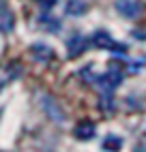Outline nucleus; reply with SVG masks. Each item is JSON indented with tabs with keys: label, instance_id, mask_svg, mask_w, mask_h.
Listing matches in <instances>:
<instances>
[{
	"label": "nucleus",
	"instance_id": "obj_1",
	"mask_svg": "<svg viewBox=\"0 0 146 152\" xmlns=\"http://www.w3.org/2000/svg\"><path fill=\"white\" fill-rule=\"evenodd\" d=\"M116 11L122 17H135V15H140V4L135 2V0H118Z\"/></svg>",
	"mask_w": 146,
	"mask_h": 152
},
{
	"label": "nucleus",
	"instance_id": "obj_2",
	"mask_svg": "<svg viewBox=\"0 0 146 152\" xmlns=\"http://www.w3.org/2000/svg\"><path fill=\"white\" fill-rule=\"evenodd\" d=\"M120 79H122V77L116 73V71H112V73H105V75L99 77V84L105 88V90H114V88L120 84Z\"/></svg>",
	"mask_w": 146,
	"mask_h": 152
},
{
	"label": "nucleus",
	"instance_id": "obj_3",
	"mask_svg": "<svg viewBox=\"0 0 146 152\" xmlns=\"http://www.w3.org/2000/svg\"><path fill=\"white\" fill-rule=\"evenodd\" d=\"M92 135H95V124L84 122V124L75 126V137H77V139H90Z\"/></svg>",
	"mask_w": 146,
	"mask_h": 152
},
{
	"label": "nucleus",
	"instance_id": "obj_4",
	"mask_svg": "<svg viewBox=\"0 0 146 152\" xmlns=\"http://www.w3.org/2000/svg\"><path fill=\"white\" fill-rule=\"evenodd\" d=\"M43 105L47 107L45 111H47V114H49L52 118H54V120H60V122H62V120H65V116H62V114H60V111H58V114H56V111H54L56 107H54V105H52V101H49V99H43Z\"/></svg>",
	"mask_w": 146,
	"mask_h": 152
},
{
	"label": "nucleus",
	"instance_id": "obj_5",
	"mask_svg": "<svg viewBox=\"0 0 146 152\" xmlns=\"http://www.w3.org/2000/svg\"><path fill=\"white\" fill-rule=\"evenodd\" d=\"M110 146L118 150V148H120V141H118V139H114V137H112V139L108 137V139H105V144H103V148H110Z\"/></svg>",
	"mask_w": 146,
	"mask_h": 152
},
{
	"label": "nucleus",
	"instance_id": "obj_6",
	"mask_svg": "<svg viewBox=\"0 0 146 152\" xmlns=\"http://www.w3.org/2000/svg\"><path fill=\"white\" fill-rule=\"evenodd\" d=\"M37 2H39L41 7H43V9H52V7H54V4L58 2V0H37Z\"/></svg>",
	"mask_w": 146,
	"mask_h": 152
},
{
	"label": "nucleus",
	"instance_id": "obj_7",
	"mask_svg": "<svg viewBox=\"0 0 146 152\" xmlns=\"http://www.w3.org/2000/svg\"><path fill=\"white\" fill-rule=\"evenodd\" d=\"M0 88H2V84H0Z\"/></svg>",
	"mask_w": 146,
	"mask_h": 152
}]
</instances>
